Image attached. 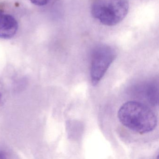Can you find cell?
I'll use <instances>...</instances> for the list:
<instances>
[{"label":"cell","instance_id":"1","mask_svg":"<svg viewBox=\"0 0 159 159\" xmlns=\"http://www.w3.org/2000/svg\"><path fill=\"white\" fill-rule=\"evenodd\" d=\"M118 117L124 126L140 134L152 132L158 122L156 115L152 110L138 101L124 103L119 109Z\"/></svg>","mask_w":159,"mask_h":159},{"label":"cell","instance_id":"2","mask_svg":"<svg viewBox=\"0 0 159 159\" xmlns=\"http://www.w3.org/2000/svg\"><path fill=\"white\" fill-rule=\"evenodd\" d=\"M129 8L127 0H94L91 12L94 18L102 25L113 26L125 18Z\"/></svg>","mask_w":159,"mask_h":159},{"label":"cell","instance_id":"3","mask_svg":"<svg viewBox=\"0 0 159 159\" xmlns=\"http://www.w3.org/2000/svg\"><path fill=\"white\" fill-rule=\"evenodd\" d=\"M116 57V53L109 45H98L93 51L91 58V82L94 86L102 80Z\"/></svg>","mask_w":159,"mask_h":159},{"label":"cell","instance_id":"4","mask_svg":"<svg viewBox=\"0 0 159 159\" xmlns=\"http://www.w3.org/2000/svg\"><path fill=\"white\" fill-rule=\"evenodd\" d=\"M0 7V38L10 39L16 34L18 25L16 19L11 15L4 13Z\"/></svg>","mask_w":159,"mask_h":159},{"label":"cell","instance_id":"5","mask_svg":"<svg viewBox=\"0 0 159 159\" xmlns=\"http://www.w3.org/2000/svg\"><path fill=\"white\" fill-rule=\"evenodd\" d=\"M34 5L39 6H43L46 5L49 2V0H30Z\"/></svg>","mask_w":159,"mask_h":159},{"label":"cell","instance_id":"6","mask_svg":"<svg viewBox=\"0 0 159 159\" xmlns=\"http://www.w3.org/2000/svg\"><path fill=\"white\" fill-rule=\"evenodd\" d=\"M6 155L3 152L0 151V159L6 158Z\"/></svg>","mask_w":159,"mask_h":159},{"label":"cell","instance_id":"7","mask_svg":"<svg viewBox=\"0 0 159 159\" xmlns=\"http://www.w3.org/2000/svg\"><path fill=\"white\" fill-rule=\"evenodd\" d=\"M1 98H2L1 93H0V100H1Z\"/></svg>","mask_w":159,"mask_h":159}]
</instances>
